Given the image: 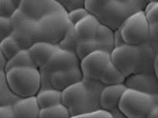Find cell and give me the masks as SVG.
Instances as JSON below:
<instances>
[{
    "label": "cell",
    "mask_w": 158,
    "mask_h": 118,
    "mask_svg": "<svg viewBox=\"0 0 158 118\" xmlns=\"http://www.w3.org/2000/svg\"><path fill=\"white\" fill-rule=\"evenodd\" d=\"M127 88L125 84L105 86L100 95V105L102 108L109 111L118 108L119 101Z\"/></svg>",
    "instance_id": "14"
},
{
    "label": "cell",
    "mask_w": 158,
    "mask_h": 118,
    "mask_svg": "<svg viewBox=\"0 0 158 118\" xmlns=\"http://www.w3.org/2000/svg\"><path fill=\"white\" fill-rule=\"evenodd\" d=\"M126 79L127 77L112 61L101 77L99 81L104 85H112V84H125Z\"/></svg>",
    "instance_id": "19"
},
{
    "label": "cell",
    "mask_w": 158,
    "mask_h": 118,
    "mask_svg": "<svg viewBox=\"0 0 158 118\" xmlns=\"http://www.w3.org/2000/svg\"><path fill=\"white\" fill-rule=\"evenodd\" d=\"M101 21L96 16L89 13L74 26L80 39H89L95 37L102 26Z\"/></svg>",
    "instance_id": "17"
},
{
    "label": "cell",
    "mask_w": 158,
    "mask_h": 118,
    "mask_svg": "<svg viewBox=\"0 0 158 118\" xmlns=\"http://www.w3.org/2000/svg\"><path fill=\"white\" fill-rule=\"evenodd\" d=\"M157 109H158V105H157Z\"/></svg>",
    "instance_id": "36"
},
{
    "label": "cell",
    "mask_w": 158,
    "mask_h": 118,
    "mask_svg": "<svg viewBox=\"0 0 158 118\" xmlns=\"http://www.w3.org/2000/svg\"><path fill=\"white\" fill-rule=\"evenodd\" d=\"M6 77L12 91L19 97L36 96L41 90L42 77L37 67L12 68L6 72Z\"/></svg>",
    "instance_id": "3"
},
{
    "label": "cell",
    "mask_w": 158,
    "mask_h": 118,
    "mask_svg": "<svg viewBox=\"0 0 158 118\" xmlns=\"http://www.w3.org/2000/svg\"><path fill=\"white\" fill-rule=\"evenodd\" d=\"M89 14V12L85 7H79L68 12V18L73 26Z\"/></svg>",
    "instance_id": "28"
},
{
    "label": "cell",
    "mask_w": 158,
    "mask_h": 118,
    "mask_svg": "<svg viewBox=\"0 0 158 118\" xmlns=\"http://www.w3.org/2000/svg\"><path fill=\"white\" fill-rule=\"evenodd\" d=\"M153 68H154V73L158 79V52L156 53V57L154 60V64H153Z\"/></svg>",
    "instance_id": "33"
},
{
    "label": "cell",
    "mask_w": 158,
    "mask_h": 118,
    "mask_svg": "<svg viewBox=\"0 0 158 118\" xmlns=\"http://www.w3.org/2000/svg\"><path fill=\"white\" fill-rule=\"evenodd\" d=\"M105 86L99 81L83 79L62 90V104L74 117L102 108L100 95Z\"/></svg>",
    "instance_id": "2"
},
{
    "label": "cell",
    "mask_w": 158,
    "mask_h": 118,
    "mask_svg": "<svg viewBox=\"0 0 158 118\" xmlns=\"http://www.w3.org/2000/svg\"><path fill=\"white\" fill-rule=\"evenodd\" d=\"M148 42L152 45L156 52H158V23L150 25V33Z\"/></svg>",
    "instance_id": "30"
},
{
    "label": "cell",
    "mask_w": 158,
    "mask_h": 118,
    "mask_svg": "<svg viewBox=\"0 0 158 118\" xmlns=\"http://www.w3.org/2000/svg\"><path fill=\"white\" fill-rule=\"evenodd\" d=\"M72 26L66 10L48 13L36 20L37 41L58 45L68 29Z\"/></svg>",
    "instance_id": "4"
},
{
    "label": "cell",
    "mask_w": 158,
    "mask_h": 118,
    "mask_svg": "<svg viewBox=\"0 0 158 118\" xmlns=\"http://www.w3.org/2000/svg\"><path fill=\"white\" fill-rule=\"evenodd\" d=\"M0 117H15L13 104H4L0 107Z\"/></svg>",
    "instance_id": "31"
},
{
    "label": "cell",
    "mask_w": 158,
    "mask_h": 118,
    "mask_svg": "<svg viewBox=\"0 0 158 118\" xmlns=\"http://www.w3.org/2000/svg\"><path fill=\"white\" fill-rule=\"evenodd\" d=\"M150 2H158V0H150Z\"/></svg>",
    "instance_id": "35"
},
{
    "label": "cell",
    "mask_w": 158,
    "mask_h": 118,
    "mask_svg": "<svg viewBox=\"0 0 158 118\" xmlns=\"http://www.w3.org/2000/svg\"><path fill=\"white\" fill-rule=\"evenodd\" d=\"M112 0H85L84 7L89 13L98 16Z\"/></svg>",
    "instance_id": "24"
},
{
    "label": "cell",
    "mask_w": 158,
    "mask_h": 118,
    "mask_svg": "<svg viewBox=\"0 0 158 118\" xmlns=\"http://www.w3.org/2000/svg\"><path fill=\"white\" fill-rule=\"evenodd\" d=\"M82 80L83 75L80 66L60 69L50 76L48 88H54L62 91L71 84Z\"/></svg>",
    "instance_id": "13"
},
{
    "label": "cell",
    "mask_w": 158,
    "mask_h": 118,
    "mask_svg": "<svg viewBox=\"0 0 158 118\" xmlns=\"http://www.w3.org/2000/svg\"><path fill=\"white\" fill-rule=\"evenodd\" d=\"M71 113L62 103L40 110L39 117H70Z\"/></svg>",
    "instance_id": "22"
},
{
    "label": "cell",
    "mask_w": 158,
    "mask_h": 118,
    "mask_svg": "<svg viewBox=\"0 0 158 118\" xmlns=\"http://www.w3.org/2000/svg\"><path fill=\"white\" fill-rule=\"evenodd\" d=\"M60 48L57 44L45 41H36L28 49L33 62L38 68L41 67L50 57Z\"/></svg>",
    "instance_id": "15"
},
{
    "label": "cell",
    "mask_w": 158,
    "mask_h": 118,
    "mask_svg": "<svg viewBox=\"0 0 158 118\" xmlns=\"http://www.w3.org/2000/svg\"><path fill=\"white\" fill-rule=\"evenodd\" d=\"M17 10L12 0H0V16L11 18Z\"/></svg>",
    "instance_id": "27"
},
{
    "label": "cell",
    "mask_w": 158,
    "mask_h": 118,
    "mask_svg": "<svg viewBox=\"0 0 158 118\" xmlns=\"http://www.w3.org/2000/svg\"><path fill=\"white\" fill-rule=\"evenodd\" d=\"M24 66H33L37 67L33 62L28 49H23L12 58L8 60L5 72L14 67H24ZM38 68V67H37Z\"/></svg>",
    "instance_id": "20"
},
{
    "label": "cell",
    "mask_w": 158,
    "mask_h": 118,
    "mask_svg": "<svg viewBox=\"0 0 158 118\" xmlns=\"http://www.w3.org/2000/svg\"><path fill=\"white\" fill-rule=\"evenodd\" d=\"M115 47V31L107 26H100L95 37L89 39H81L77 44L76 53L81 60L90 53L96 50H105L112 53Z\"/></svg>",
    "instance_id": "7"
},
{
    "label": "cell",
    "mask_w": 158,
    "mask_h": 118,
    "mask_svg": "<svg viewBox=\"0 0 158 118\" xmlns=\"http://www.w3.org/2000/svg\"><path fill=\"white\" fill-rule=\"evenodd\" d=\"M36 96L40 109L62 103V91L54 88L42 89Z\"/></svg>",
    "instance_id": "18"
},
{
    "label": "cell",
    "mask_w": 158,
    "mask_h": 118,
    "mask_svg": "<svg viewBox=\"0 0 158 118\" xmlns=\"http://www.w3.org/2000/svg\"><path fill=\"white\" fill-rule=\"evenodd\" d=\"M23 48L13 35L1 39L0 42V52L5 55L8 60L16 55Z\"/></svg>",
    "instance_id": "21"
},
{
    "label": "cell",
    "mask_w": 158,
    "mask_h": 118,
    "mask_svg": "<svg viewBox=\"0 0 158 118\" xmlns=\"http://www.w3.org/2000/svg\"><path fill=\"white\" fill-rule=\"evenodd\" d=\"M13 35L23 49H29L36 39V20L31 19L18 9L11 17Z\"/></svg>",
    "instance_id": "9"
},
{
    "label": "cell",
    "mask_w": 158,
    "mask_h": 118,
    "mask_svg": "<svg viewBox=\"0 0 158 118\" xmlns=\"http://www.w3.org/2000/svg\"><path fill=\"white\" fill-rule=\"evenodd\" d=\"M13 30V25L11 18L0 16V38L1 39L12 35Z\"/></svg>",
    "instance_id": "26"
},
{
    "label": "cell",
    "mask_w": 158,
    "mask_h": 118,
    "mask_svg": "<svg viewBox=\"0 0 158 118\" xmlns=\"http://www.w3.org/2000/svg\"><path fill=\"white\" fill-rule=\"evenodd\" d=\"M125 43L140 45L148 41L150 33V24L145 12H136L130 16L119 28Z\"/></svg>",
    "instance_id": "6"
},
{
    "label": "cell",
    "mask_w": 158,
    "mask_h": 118,
    "mask_svg": "<svg viewBox=\"0 0 158 118\" xmlns=\"http://www.w3.org/2000/svg\"><path fill=\"white\" fill-rule=\"evenodd\" d=\"M19 9L35 20L52 12L66 10L57 0H22Z\"/></svg>",
    "instance_id": "11"
},
{
    "label": "cell",
    "mask_w": 158,
    "mask_h": 118,
    "mask_svg": "<svg viewBox=\"0 0 158 118\" xmlns=\"http://www.w3.org/2000/svg\"><path fill=\"white\" fill-rule=\"evenodd\" d=\"M80 40L81 39L78 37L75 30H74V26H72L66 32L63 39L59 43L58 46H60V48L65 49V50L76 53V49H77V44H78Z\"/></svg>",
    "instance_id": "23"
},
{
    "label": "cell",
    "mask_w": 158,
    "mask_h": 118,
    "mask_svg": "<svg viewBox=\"0 0 158 118\" xmlns=\"http://www.w3.org/2000/svg\"><path fill=\"white\" fill-rule=\"evenodd\" d=\"M0 67H1V69L0 70H4L5 71L6 66L7 62H8V59L5 57L3 53L2 52H0Z\"/></svg>",
    "instance_id": "32"
},
{
    "label": "cell",
    "mask_w": 158,
    "mask_h": 118,
    "mask_svg": "<svg viewBox=\"0 0 158 118\" xmlns=\"http://www.w3.org/2000/svg\"><path fill=\"white\" fill-rule=\"evenodd\" d=\"M111 63V53L105 50H96L90 53L81 59L80 62L83 79L99 81Z\"/></svg>",
    "instance_id": "10"
},
{
    "label": "cell",
    "mask_w": 158,
    "mask_h": 118,
    "mask_svg": "<svg viewBox=\"0 0 158 118\" xmlns=\"http://www.w3.org/2000/svg\"><path fill=\"white\" fill-rule=\"evenodd\" d=\"M157 105L158 96L127 87L119 101L118 109L127 117H149Z\"/></svg>",
    "instance_id": "5"
},
{
    "label": "cell",
    "mask_w": 158,
    "mask_h": 118,
    "mask_svg": "<svg viewBox=\"0 0 158 118\" xmlns=\"http://www.w3.org/2000/svg\"><path fill=\"white\" fill-rule=\"evenodd\" d=\"M77 117H102V118H107V117H113L110 111L107 110H105L103 108L96 109L92 111L88 112V113H82L77 116Z\"/></svg>",
    "instance_id": "29"
},
{
    "label": "cell",
    "mask_w": 158,
    "mask_h": 118,
    "mask_svg": "<svg viewBox=\"0 0 158 118\" xmlns=\"http://www.w3.org/2000/svg\"><path fill=\"white\" fill-rule=\"evenodd\" d=\"M144 12L150 25L158 23V2H149Z\"/></svg>",
    "instance_id": "25"
},
{
    "label": "cell",
    "mask_w": 158,
    "mask_h": 118,
    "mask_svg": "<svg viewBox=\"0 0 158 118\" xmlns=\"http://www.w3.org/2000/svg\"><path fill=\"white\" fill-rule=\"evenodd\" d=\"M125 84L128 88L158 96V79L154 73H137L127 77Z\"/></svg>",
    "instance_id": "12"
},
{
    "label": "cell",
    "mask_w": 158,
    "mask_h": 118,
    "mask_svg": "<svg viewBox=\"0 0 158 118\" xmlns=\"http://www.w3.org/2000/svg\"><path fill=\"white\" fill-rule=\"evenodd\" d=\"M15 117H39L40 107L36 96L20 97L13 104Z\"/></svg>",
    "instance_id": "16"
},
{
    "label": "cell",
    "mask_w": 158,
    "mask_h": 118,
    "mask_svg": "<svg viewBox=\"0 0 158 118\" xmlns=\"http://www.w3.org/2000/svg\"><path fill=\"white\" fill-rule=\"evenodd\" d=\"M80 62L81 60L76 53L59 48L49 60L39 68L42 77L41 90L48 88L50 76L53 73L66 68L78 66H80Z\"/></svg>",
    "instance_id": "8"
},
{
    "label": "cell",
    "mask_w": 158,
    "mask_h": 118,
    "mask_svg": "<svg viewBox=\"0 0 158 118\" xmlns=\"http://www.w3.org/2000/svg\"><path fill=\"white\" fill-rule=\"evenodd\" d=\"M156 52L148 41L140 45L124 43L115 46L111 53L112 61L128 77L137 73H154Z\"/></svg>",
    "instance_id": "1"
},
{
    "label": "cell",
    "mask_w": 158,
    "mask_h": 118,
    "mask_svg": "<svg viewBox=\"0 0 158 118\" xmlns=\"http://www.w3.org/2000/svg\"><path fill=\"white\" fill-rule=\"evenodd\" d=\"M12 2H13V3H14V5L19 9V6H20L21 4V2H22V0H12Z\"/></svg>",
    "instance_id": "34"
}]
</instances>
